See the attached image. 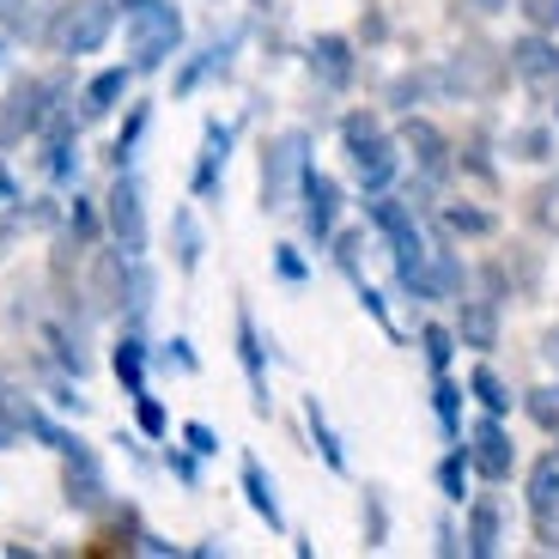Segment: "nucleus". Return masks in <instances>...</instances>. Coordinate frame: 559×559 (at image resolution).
Returning <instances> with one entry per match:
<instances>
[{"instance_id":"9d476101","label":"nucleus","mask_w":559,"mask_h":559,"mask_svg":"<svg viewBox=\"0 0 559 559\" xmlns=\"http://www.w3.org/2000/svg\"><path fill=\"white\" fill-rule=\"evenodd\" d=\"M68 504L73 511H104L110 504V487H104V468L92 450H68Z\"/></svg>"},{"instance_id":"49530a36","label":"nucleus","mask_w":559,"mask_h":559,"mask_svg":"<svg viewBox=\"0 0 559 559\" xmlns=\"http://www.w3.org/2000/svg\"><path fill=\"white\" fill-rule=\"evenodd\" d=\"M165 365H177V371H195V353H189V341H170L165 353H158Z\"/></svg>"},{"instance_id":"393cba45","label":"nucleus","mask_w":559,"mask_h":559,"mask_svg":"<svg viewBox=\"0 0 559 559\" xmlns=\"http://www.w3.org/2000/svg\"><path fill=\"white\" fill-rule=\"evenodd\" d=\"M523 407H530V419L542 426V432H559V383L530 390V395H523Z\"/></svg>"},{"instance_id":"8fccbe9b","label":"nucleus","mask_w":559,"mask_h":559,"mask_svg":"<svg viewBox=\"0 0 559 559\" xmlns=\"http://www.w3.org/2000/svg\"><path fill=\"white\" fill-rule=\"evenodd\" d=\"M274 262H280V274H286V280H305V262H298V255H293V250H280V255H274Z\"/></svg>"},{"instance_id":"37998d69","label":"nucleus","mask_w":559,"mask_h":559,"mask_svg":"<svg viewBox=\"0 0 559 559\" xmlns=\"http://www.w3.org/2000/svg\"><path fill=\"white\" fill-rule=\"evenodd\" d=\"M134 402H140V432H153V438H165V426H170V419H165V407H158L153 395H134Z\"/></svg>"},{"instance_id":"6ab92c4d","label":"nucleus","mask_w":559,"mask_h":559,"mask_svg":"<svg viewBox=\"0 0 559 559\" xmlns=\"http://www.w3.org/2000/svg\"><path fill=\"white\" fill-rule=\"evenodd\" d=\"M225 158H231V128L207 122V146H201V165H195V195H213V182H219Z\"/></svg>"},{"instance_id":"09e8293b","label":"nucleus","mask_w":559,"mask_h":559,"mask_svg":"<svg viewBox=\"0 0 559 559\" xmlns=\"http://www.w3.org/2000/svg\"><path fill=\"white\" fill-rule=\"evenodd\" d=\"M170 468H177V480H189V487H195V450H189V456H170Z\"/></svg>"},{"instance_id":"13d9d810","label":"nucleus","mask_w":559,"mask_h":559,"mask_svg":"<svg viewBox=\"0 0 559 559\" xmlns=\"http://www.w3.org/2000/svg\"><path fill=\"white\" fill-rule=\"evenodd\" d=\"M13 7H19V0H0V13H13Z\"/></svg>"},{"instance_id":"f704fd0d","label":"nucleus","mask_w":559,"mask_h":559,"mask_svg":"<svg viewBox=\"0 0 559 559\" xmlns=\"http://www.w3.org/2000/svg\"><path fill=\"white\" fill-rule=\"evenodd\" d=\"M535 225H542V231H554V238H559V177L535 189Z\"/></svg>"},{"instance_id":"6e6552de","label":"nucleus","mask_w":559,"mask_h":559,"mask_svg":"<svg viewBox=\"0 0 559 559\" xmlns=\"http://www.w3.org/2000/svg\"><path fill=\"white\" fill-rule=\"evenodd\" d=\"M504 68L530 85H554L559 80V43L547 37V31H530V37H518L504 49Z\"/></svg>"},{"instance_id":"20e7f679","label":"nucleus","mask_w":559,"mask_h":559,"mask_svg":"<svg viewBox=\"0 0 559 559\" xmlns=\"http://www.w3.org/2000/svg\"><path fill=\"white\" fill-rule=\"evenodd\" d=\"M110 31H116V7H104V0H73V7H61L56 25H49V43H56L61 56H92Z\"/></svg>"},{"instance_id":"412c9836","label":"nucleus","mask_w":559,"mask_h":559,"mask_svg":"<svg viewBox=\"0 0 559 559\" xmlns=\"http://www.w3.org/2000/svg\"><path fill=\"white\" fill-rule=\"evenodd\" d=\"M492 56H456V68L444 73V85L450 92H492Z\"/></svg>"},{"instance_id":"4c0bfd02","label":"nucleus","mask_w":559,"mask_h":559,"mask_svg":"<svg viewBox=\"0 0 559 559\" xmlns=\"http://www.w3.org/2000/svg\"><path fill=\"white\" fill-rule=\"evenodd\" d=\"M73 170H80V146H73V140H49V177L68 182Z\"/></svg>"},{"instance_id":"c85d7f7f","label":"nucleus","mask_w":559,"mask_h":559,"mask_svg":"<svg viewBox=\"0 0 559 559\" xmlns=\"http://www.w3.org/2000/svg\"><path fill=\"white\" fill-rule=\"evenodd\" d=\"M419 347H426L432 371H444V365H450V353H456V329H438V322H426V329H419Z\"/></svg>"},{"instance_id":"a878e982","label":"nucleus","mask_w":559,"mask_h":559,"mask_svg":"<svg viewBox=\"0 0 559 559\" xmlns=\"http://www.w3.org/2000/svg\"><path fill=\"white\" fill-rule=\"evenodd\" d=\"M468 390L480 395V407H487V414H504V407H511V390H504V383L492 378L487 365H475V371H468Z\"/></svg>"},{"instance_id":"72a5a7b5","label":"nucleus","mask_w":559,"mask_h":559,"mask_svg":"<svg viewBox=\"0 0 559 559\" xmlns=\"http://www.w3.org/2000/svg\"><path fill=\"white\" fill-rule=\"evenodd\" d=\"M140 128H146V104H134V110H128V128H122V134H116V146H110L116 170H122L128 158H134V140H140Z\"/></svg>"},{"instance_id":"f8f14e48","label":"nucleus","mask_w":559,"mask_h":559,"mask_svg":"<svg viewBox=\"0 0 559 559\" xmlns=\"http://www.w3.org/2000/svg\"><path fill=\"white\" fill-rule=\"evenodd\" d=\"M128 267H134V255H122V250H104L92 262V310H122Z\"/></svg>"},{"instance_id":"9b49d317","label":"nucleus","mask_w":559,"mask_h":559,"mask_svg":"<svg viewBox=\"0 0 559 559\" xmlns=\"http://www.w3.org/2000/svg\"><path fill=\"white\" fill-rule=\"evenodd\" d=\"M530 511H535V530H542V547L554 542V511H559V456H542L530 468Z\"/></svg>"},{"instance_id":"1a4fd4ad","label":"nucleus","mask_w":559,"mask_h":559,"mask_svg":"<svg viewBox=\"0 0 559 559\" xmlns=\"http://www.w3.org/2000/svg\"><path fill=\"white\" fill-rule=\"evenodd\" d=\"M468 462H475L487 480H511V468H518V450H511V432L499 426V414L480 419L475 432H468Z\"/></svg>"},{"instance_id":"5fc2aeb1","label":"nucleus","mask_w":559,"mask_h":559,"mask_svg":"<svg viewBox=\"0 0 559 559\" xmlns=\"http://www.w3.org/2000/svg\"><path fill=\"white\" fill-rule=\"evenodd\" d=\"M542 359H547V365H554V371H559V329H554V335L542 341Z\"/></svg>"},{"instance_id":"c756f323","label":"nucleus","mask_w":559,"mask_h":559,"mask_svg":"<svg viewBox=\"0 0 559 559\" xmlns=\"http://www.w3.org/2000/svg\"><path fill=\"white\" fill-rule=\"evenodd\" d=\"M511 153L542 165V158H554V134H547V128H518V134H511Z\"/></svg>"},{"instance_id":"cd10ccee","label":"nucleus","mask_w":559,"mask_h":559,"mask_svg":"<svg viewBox=\"0 0 559 559\" xmlns=\"http://www.w3.org/2000/svg\"><path fill=\"white\" fill-rule=\"evenodd\" d=\"M444 231H456V238H487L492 213H480V207H444Z\"/></svg>"},{"instance_id":"f3484780","label":"nucleus","mask_w":559,"mask_h":559,"mask_svg":"<svg viewBox=\"0 0 559 559\" xmlns=\"http://www.w3.org/2000/svg\"><path fill=\"white\" fill-rule=\"evenodd\" d=\"M238 359H243V371H250L255 414H267V371H262V341H255V322H250V310H238Z\"/></svg>"},{"instance_id":"dca6fc26","label":"nucleus","mask_w":559,"mask_h":559,"mask_svg":"<svg viewBox=\"0 0 559 559\" xmlns=\"http://www.w3.org/2000/svg\"><path fill=\"white\" fill-rule=\"evenodd\" d=\"M499 542H504V511L492 499H475V504H468V554L492 559V554H499Z\"/></svg>"},{"instance_id":"58836bf2","label":"nucleus","mask_w":559,"mask_h":559,"mask_svg":"<svg viewBox=\"0 0 559 559\" xmlns=\"http://www.w3.org/2000/svg\"><path fill=\"white\" fill-rule=\"evenodd\" d=\"M219 68H225V49H207V56H201V61H189V68H182L177 92H195V85L207 80V73H219Z\"/></svg>"},{"instance_id":"5701e85b","label":"nucleus","mask_w":559,"mask_h":559,"mask_svg":"<svg viewBox=\"0 0 559 559\" xmlns=\"http://www.w3.org/2000/svg\"><path fill=\"white\" fill-rule=\"evenodd\" d=\"M116 378H122L128 395H146V347H140V335H128L116 347Z\"/></svg>"},{"instance_id":"a18cd8bd","label":"nucleus","mask_w":559,"mask_h":559,"mask_svg":"<svg viewBox=\"0 0 559 559\" xmlns=\"http://www.w3.org/2000/svg\"><path fill=\"white\" fill-rule=\"evenodd\" d=\"M365 523H371V542H365V547H383V499H378V492L365 499Z\"/></svg>"},{"instance_id":"603ef678","label":"nucleus","mask_w":559,"mask_h":559,"mask_svg":"<svg viewBox=\"0 0 559 559\" xmlns=\"http://www.w3.org/2000/svg\"><path fill=\"white\" fill-rule=\"evenodd\" d=\"M438 554H462V542H456V530H450V523H438Z\"/></svg>"},{"instance_id":"473e14b6","label":"nucleus","mask_w":559,"mask_h":559,"mask_svg":"<svg viewBox=\"0 0 559 559\" xmlns=\"http://www.w3.org/2000/svg\"><path fill=\"white\" fill-rule=\"evenodd\" d=\"M201 262V225L195 213H177V267H195Z\"/></svg>"},{"instance_id":"052dcab7","label":"nucleus","mask_w":559,"mask_h":559,"mask_svg":"<svg viewBox=\"0 0 559 559\" xmlns=\"http://www.w3.org/2000/svg\"><path fill=\"white\" fill-rule=\"evenodd\" d=\"M0 61H7V43H0Z\"/></svg>"},{"instance_id":"a211bd4d","label":"nucleus","mask_w":559,"mask_h":559,"mask_svg":"<svg viewBox=\"0 0 559 559\" xmlns=\"http://www.w3.org/2000/svg\"><path fill=\"white\" fill-rule=\"evenodd\" d=\"M128 80H134L128 68H110V73H98V80H92V85L80 92V110H85V116H110L116 104L128 98Z\"/></svg>"},{"instance_id":"39448f33","label":"nucleus","mask_w":559,"mask_h":559,"mask_svg":"<svg viewBox=\"0 0 559 559\" xmlns=\"http://www.w3.org/2000/svg\"><path fill=\"white\" fill-rule=\"evenodd\" d=\"M104 219H110V238H116V250L122 255H140L146 250V201H140V182L128 177H116V189L104 195Z\"/></svg>"},{"instance_id":"bb28decb","label":"nucleus","mask_w":559,"mask_h":559,"mask_svg":"<svg viewBox=\"0 0 559 559\" xmlns=\"http://www.w3.org/2000/svg\"><path fill=\"white\" fill-rule=\"evenodd\" d=\"M468 468H475L468 450H450V456L438 462V487H444V499H462V492H468Z\"/></svg>"},{"instance_id":"2eb2a0df","label":"nucleus","mask_w":559,"mask_h":559,"mask_svg":"<svg viewBox=\"0 0 559 559\" xmlns=\"http://www.w3.org/2000/svg\"><path fill=\"white\" fill-rule=\"evenodd\" d=\"M310 73H317L322 85H353V43L347 37H317L310 43Z\"/></svg>"},{"instance_id":"7ed1b4c3","label":"nucleus","mask_w":559,"mask_h":559,"mask_svg":"<svg viewBox=\"0 0 559 559\" xmlns=\"http://www.w3.org/2000/svg\"><path fill=\"white\" fill-rule=\"evenodd\" d=\"M177 43H182V19H177L170 0H146V7H134V68L140 73L165 68V61L177 56Z\"/></svg>"},{"instance_id":"4be33fe9","label":"nucleus","mask_w":559,"mask_h":559,"mask_svg":"<svg viewBox=\"0 0 559 559\" xmlns=\"http://www.w3.org/2000/svg\"><path fill=\"white\" fill-rule=\"evenodd\" d=\"M371 225H378L383 238H407V231H414V207H407V201H395V195H383L378 189V201H371Z\"/></svg>"},{"instance_id":"a19ab883","label":"nucleus","mask_w":559,"mask_h":559,"mask_svg":"<svg viewBox=\"0 0 559 559\" xmlns=\"http://www.w3.org/2000/svg\"><path fill=\"white\" fill-rule=\"evenodd\" d=\"M456 383H444V378H438V390H432V407H438V419H444V432L450 438H456Z\"/></svg>"},{"instance_id":"c9c22d12","label":"nucleus","mask_w":559,"mask_h":559,"mask_svg":"<svg viewBox=\"0 0 559 559\" xmlns=\"http://www.w3.org/2000/svg\"><path fill=\"white\" fill-rule=\"evenodd\" d=\"M98 238V213H92V201L73 195V213H68V243H92Z\"/></svg>"},{"instance_id":"ea45409f","label":"nucleus","mask_w":559,"mask_h":559,"mask_svg":"<svg viewBox=\"0 0 559 559\" xmlns=\"http://www.w3.org/2000/svg\"><path fill=\"white\" fill-rule=\"evenodd\" d=\"M535 31H559V0H518Z\"/></svg>"},{"instance_id":"ddd939ff","label":"nucleus","mask_w":559,"mask_h":559,"mask_svg":"<svg viewBox=\"0 0 559 559\" xmlns=\"http://www.w3.org/2000/svg\"><path fill=\"white\" fill-rule=\"evenodd\" d=\"M456 341L462 347H499V310H492V298H456Z\"/></svg>"},{"instance_id":"f03ea898","label":"nucleus","mask_w":559,"mask_h":559,"mask_svg":"<svg viewBox=\"0 0 559 559\" xmlns=\"http://www.w3.org/2000/svg\"><path fill=\"white\" fill-rule=\"evenodd\" d=\"M305 170H310V140L293 128V134H280L274 146L262 153V207H267V213L293 207V195H298V182H305Z\"/></svg>"},{"instance_id":"2f4dec72","label":"nucleus","mask_w":559,"mask_h":559,"mask_svg":"<svg viewBox=\"0 0 559 559\" xmlns=\"http://www.w3.org/2000/svg\"><path fill=\"white\" fill-rule=\"evenodd\" d=\"M432 85H438V73H402V80L390 85V104H402V110H414V104L426 98Z\"/></svg>"},{"instance_id":"864d4df0","label":"nucleus","mask_w":559,"mask_h":559,"mask_svg":"<svg viewBox=\"0 0 559 559\" xmlns=\"http://www.w3.org/2000/svg\"><path fill=\"white\" fill-rule=\"evenodd\" d=\"M13 219H19V207H13V201H0V243H7V231H13Z\"/></svg>"},{"instance_id":"79ce46f5","label":"nucleus","mask_w":559,"mask_h":559,"mask_svg":"<svg viewBox=\"0 0 559 559\" xmlns=\"http://www.w3.org/2000/svg\"><path fill=\"white\" fill-rule=\"evenodd\" d=\"M182 444L195 450V456H213V450H219V438H213V426H201V419H189V426H182Z\"/></svg>"},{"instance_id":"b1692460","label":"nucleus","mask_w":559,"mask_h":559,"mask_svg":"<svg viewBox=\"0 0 559 559\" xmlns=\"http://www.w3.org/2000/svg\"><path fill=\"white\" fill-rule=\"evenodd\" d=\"M305 419H310V438H317V450H322V462H329V468H347V450H341V438H335V426H329V419H322V407L310 402L305 407Z\"/></svg>"},{"instance_id":"423d86ee","label":"nucleus","mask_w":559,"mask_h":559,"mask_svg":"<svg viewBox=\"0 0 559 559\" xmlns=\"http://www.w3.org/2000/svg\"><path fill=\"white\" fill-rule=\"evenodd\" d=\"M298 201H305V231H310V243H329V238H335L341 182L322 177V170H305V182H298Z\"/></svg>"},{"instance_id":"de8ad7c7","label":"nucleus","mask_w":559,"mask_h":559,"mask_svg":"<svg viewBox=\"0 0 559 559\" xmlns=\"http://www.w3.org/2000/svg\"><path fill=\"white\" fill-rule=\"evenodd\" d=\"M359 305H365V310H371V317H378V322H383V329H390V335H395V322H390V310H383V298H378V293H371V286H359Z\"/></svg>"},{"instance_id":"0eeeda50","label":"nucleus","mask_w":559,"mask_h":559,"mask_svg":"<svg viewBox=\"0 0 559 559\" xmlns=\"http://www.w3.org/2000/svg\"><path fill=\"white\" fill-rule=\"evenodd\" d=\"M56 85L49 80H19L13 85V98H7V110H0V134L13 140V134H31V128L49 122V110H56Z\"/></svg>"},{"instance_id":"f257e3e1","label":"nucleus","mask_w":559,"mask_h":559,"mask_svg":"<svg viewBox=\"0 0 559 559\" xmlns=\"http://www.w3.org/2000/svg\"><path fill=\"white\" fill-rule=\"evenodd\" d=\"M341 140H347V158H353V170H359V182L378 195V189H390V177L402 170V153H395V140L383 134L371 116H347L341 122Z\"/></svg>"},{"instance_id":"e433bc0d","label":"nucleus","mask_w":559,"mask_h":559,"mask_svg":"<svg viewBox=\"0 0 559 559\" xmlns=\"http://www.w3.org/2000/svg\"><path fill=\"white\" fill-rule=\"evenodd\" d=\"M19 432H25V419H19V395L0 383V450L19 444Z\"/></svg>"},{"instance_id":"aec40b11","label":"nucleus","mask_w":559,"mask_h":559,"mask_svg":"<svg viewBox=\"0 0 559 559\" xmlns=\"http://www.w3.org/2000/svg\"><path fill=\"white\" fill-rule=\"evenodd\" d=\"M243 492H250V504H255V518H262L267 523V530H280V523H286V518H280V499H274V480H267L262 475V462H243Z\"/></svg>"},{"instance_id":"4d7b16f0","label":"nucleus","mask_w":559,"mask_h":559,"mask_svg":"<svg viewBox=\"0 0 559 559\" xmlns=\"http://www.w3.org/2000/svg\"><path fill=\"white\" fill-rule=\"evenodd\" d=\"M475 7H480V13H499V7H504V0H475Z\"/></svg>"},{"instance_id":"c03bdc74","label":"nucleus","mask_w":559,"mask_h":559,"mask_svg":"<svg viewBox=\"0 0 559 559\" xmlns=\"http://www.w3.org/2000/svg\"><path fill=\"white\" fill-rule=\"evenodd\" d=\"M49 347H56V359H61V365H68L73 378H80V371H85V353H80V347H73V341H68V335H61V329H49Z\"/></svg>"},{"instance_id":"7c9ffc66","label":"nucleus","mask_w":559,"mask_h":559,"mask_svg":"<svg viewBox=\"0 0 559 559\" xmlns=\"http://www.w3.org/2000/svg\"><path fill=\"white\" fill-rule=\"evenodd\" d=\"M146 305H153V274H146V267H128V298H122L128 322L146 317Z\"/></svg>"},{"instance_id":"4468645a","label":"nucleus","mask_w":559,"mask_h":559,"mask_svg":"<svg viewBox=\"0 0 559 559\" xmlns=\"http://www.w3.org/2000/svg\"><path fill=\"white\" fill-rule=\"evenodd\" d=\"M402 146L414 153V165L426 170V177H444V165H450V146H444V134H438L426 116H407V128H402Z\"/></svg>"},{"instance_id":"6e6d98bb","label":"nucleus","mask_w":559,"mask_h":559,"mask_svg":"<svg viewBox=\"0 0 559 559\" xmlns=\"http://www.w3.org/2000/svg\"><path fill=\"white\" fill-rule=\"evenodd\" d=\"M0 201H13L19 207V189H13V177H7V165H0Z\"/></svg>"},{"instance_id":"3c124183","label":"nucleus","mask_w":559,"mask_h":559,"mask_svg":"<svg viewBox=\"0 0 559 559\" xmlns=\"http://www.w3.org/2000/svg\"><path fill=\"white\" fill-rule=\"evenodd\" d=\"M134 547H140V554H177V547H170V542H165V535H140V542H134Z\"/></svg>"},{"instance_id":"bf43d9fd","label":"nucleus","mask_w":559,"mask_h":559,"mask_svg":"<svg viewBox=\"0 0 559 559\" xmlns=\"http://www.w3.org/2000/svg\"><path fill=\"white\" fill-rule=\"evenodd\" d=\"M122 7H146V0H122Z\"/></svg>"}]
</instances>
